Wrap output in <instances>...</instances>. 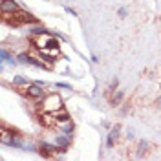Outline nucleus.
<instances>
[{"label":"nucleus","instance_id":"nucleus-2","mask_svg":"<svg viewBox=\"0 0 161 161\" xmlns=\"http://www.w3.org/2000/svg\"><path fill=\"white\" fill-rule=\"evenodd\" d=\"M62 106V99L57 95V94H51V95H46L44 97V103H42V110L44 112H50V114H55L59 112Z\"/></svg>","mask_w":161,"mask_h":161},{"label":"nucleus","instance_id":"nucleus-3","mask_svg":"<svg viewBox=\"0 0 161 161\" xmlns=\"http://www.w3.org/2000/svg\"><path fill=\"white\" fill-rule=\"evenodd\" d=\"M22 94L26 97H30V99H42L44 97V90H42V86L40 84H26V86H22V88H19Z\"/></svg>","mask_w":161,"mask_h":161},{"label":"nucleus","instance_id":"nucleus-7","mask_svg":"<svg viewBox=\"0 0 161 161\" xmlns=\"http://www.w3.org/2000/svg\"><path fill=\"white\" fill-rule=\"evenodd\" d=\"M70 137H72V136H68V134H64V132H61V134L55 137V145H57L61 150H66V148L70 147Z\"/></svg>","mask_w":161,"mask_h":161},{"label":"nucleus","instance_id":"nucleus-10","mask_svg":"<svg viewBox=\"0 0 161 161\" xmlns=\"http://www.w3.org/2000/svg\"><path fill=\"white\" fill-rule=\"evenodd\" d=\"M0 55H2V62H8V64H17V61H19V59H15V57H13V55L9 53V51H8V50H6V48H2V51H0Z\"/></svg>","mask_w":161,"mask_h":161},{"label":"nucleus","instance_id":"nucleus-12","mask_svg":"<svg viewBox=\"0 0 161 161\" xmlns=\"http://www.w3.org/2000/svg\"><path fill=\"white\" fill-rule=\"evenodd\" d=\"M57 126L61 128V132H64V134H68V136H72V132H73V123H72V119L66 121V123H59Z\"/></svg>","mask_w":161,"mask_h":161},{"label":"nucleus","instance_id":"nucleus-16","mask_svg":"<svg viewBox=\"0 0 161 161\" xmlns=\"http://www.w3.org/2000/svg\"><path fill=\"white\" fill-rule=\"evenodd\" d=\"M31 33L33 35H40V33H48V30H46V28H33Z\"/></svg>","mask_w":161,"mask_h":161},{"label":"nucleus","instance_id":"nucleus-18","mask_svg":"<svg viewBox=\"0 0 161 161\" xmlns=\"http://www.w3.org/2000/svg\"><path fill=\"white\" fill-rule=\"evenodd\" d=\"M64 9H66V13H70L72 17H77V11H75V9H72V8H68V6H66Z\"/></svg>","mask_w":161,"mask_h":161},{"label":"nucleus","instance_id":"nucleus-9","mask_svg":"<svg viewBox=\"0 0 161 161\" xmlns=\"http://www.w3.org/2000/svg\"><path fill=\"white\" fill-rule=\"evenodd\" d=\"M40 53L48 61H51V59H57L59 57V48H44V50H40Z\"/></svg>","mask_w":161,"mask_h":161},{"label":"nucleus","instance_id":"nucleus-5","mask_svg":"<svg viewBox=\"0 0 161 161\" xmlns=\"http://www.w3.org/2000/svg\"><path fill=\"white\" fill-rule=\"evenodd\" d=\"M57 150H59V147L57 145H50V143H40L39 145V152H40V156H44V158H51V156H55L57 154Z\"/></svg>","mask_w":161,"mask_h":161},{"label":"nucleus","instance_id":"nucleus-20","mask_svg":"<svg viewBox=\"0 0 161 161\" xmlns=\"http://www.w3.org/2000/svg\"><path fill=\"white\" fill-rule=\"evenodd\" d=\"M126 137H128V139H132V137H134V132H132V130H128V132H126Z\"/></svg>","mask_w":161,"mask_h":161},{"label":"nucleus","instance_id":"nucleus-15","mask_svg":"<svg viewBox=\"0 0 161 161\" xmlns=\"http://www.w3.org/2000/svg\"><path fill=\"white\" fill-rule=\"evenodd\" d=\"M13 84L26 86V84H30V81H28V79H24V77H13Z\"/></svg>","mask_w":161,"mask_h":161},{"label":"nucleus","instance_id":"nucleus-6","mask_svg":"<svg viewBox=\"0 0 161 161\" xmlns=\"http://www.w3.org/2000/svg\"><path fill=\"white\" fill-rule=\"evenodd\" d=\"M0 8H2V13H15V11L20 9V6L17 4V0H2Z\"/></svg>","mask_w":161,"mask_h":161},{"label":"nucleus","instance_id":"nucleus-13","mask_svg":"<svg viewBox=\"0 0 161 161\" xmlns=\"http://www.w3.org/2000/svg\"><path fill=\"white\" fill-rule=\"evenodd\" d=\"M123 95H125V94H123V90H117V94L112 97V105H114V106H117L119 103H121V99H123Z\"/></svg>","mask_w":161,"mask_h":161},{"label":"nucleus","instance_id":"nucleus-14","mask_svg":"<svg viewBox=\"0 0 161 161\" xmlns=\"http://www.w3.org/2000/svg\"><path fill=\"white\" fill-rule=\"evenodd\" d=\"M137 148H139V150H137V158H143V154H145L147 148H148V143H147V141H141Z\"/></svg>","mask_w":161,"mask_h":161},{"label":"nucleus","instance_id":"nucleus-8","mask_svg":"<svg viewBox=\"0 0 161 161\" xmlns=\"http://www.w3.org/2000/svg\"><path fill=\"white\" fill-rule=\"evenodd\" d=\"M119 132H121V126H119V125H115L114 128L108 132V137H106V147H108V148H112V147H114V143L117 141Z\"/></svg>","mask_w":161,"mask_h":161},{"label":"nucleus","instance_id":"nucleus-4","mask_svg":"<svg viewBox=\"0 0 161 161\" xmlns=\"http://www.w3.org/2000/svg\"><path fill=\"white\" fill-rule=\"evenodd\" d=\"M17 59H19V62H22V64H30V66H35V68H42V70H50L51 68L48 62L39 61V59H35V57H31V55H28V53H20Z\"/></svg>","mask_w":161,"mask_h":161},{"label":"nucleus","instance_id":"nucleus-1","mask_svg":"<svg viewBox=\"0 0 161 161\" xmlns=\"http://www.w3.org/2000/svg\"><path fill=\"white\" fill-rule=\"evenodd\" d=\"M33 46L37 50H44V48H59V40H55L50 33H40V35H35L31 39Z\"/></svg>","mask_w":161,"mask_h":161},{"label":"nucleus","instance_id":"nucleus-11","mask_svg":"<svg viewBox=\"0 0 161 161\" xmlns=\"http://www.w3.org/2000/svg\"><path fill=\"white\" fill-rule=\"evenodd\" d=\"M55 115V119H57V125H59V123H66V121H70V114H68V112H66L64 108H61V110H59V112H55L53 114Z\"/></svg>","mask_w":161,"mask_h":161},{"label":"nucleus","instance_id":"nucleus-19","mask_svg":"<svg viewBox=\"0 0 161 161\" xmlns=\"http://www.w3.org/2000/svg\"><path fill=\"white\" fill-rule=\"evenodd\" d=\"M126 15H128V11H126V8H121V9H119V17H123V19H125Z\"/></svg>","mask_w":161,"mask_h":161},{"label":"nucleus","instance_id":"nucleus-17","mask_svg":"<svg viewBox=\"0 0 161 161\" xmlns=\"http://www.w3.org/2000/svg\"><path fill=\"white\" fill-rule=\"evenodd\" d=\"M57 88H64V90H72V84H68V83H57Z\"/></svg>","mask_w":161,"mask_h":161}]
</instances>
